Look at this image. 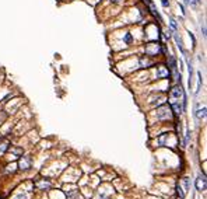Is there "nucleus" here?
<instances>
[{"mask_svg": "<svg viewBox=\"0 0 207 199\" xmlns=\"http://www.w3.org/2000/svg\"><path fill=\"white\" fill-rule=\"evenodd\" d=\"M160 52H164V49H161L158 42H148V44H146V55L157 56Z\"/></svg>", "mask_w": 207, "mask_h": 199, "instance_id": "obj_1", "label": "nucleus"}, {"mask_svg": "<svg viewBox=\"0 0 207 199\" xmlns=\"http://www.w3.org/2000/svg\"><path fill=\"white\" fill-rule=\"evenodd\" d=\"M194 185H196V189L197 191H204L207 188V181H206V177L199 174L196 181H194Z\"/></svg>", "mask_w": 207, "mask_h": 199, "instance_id": "obj_2", "label": "nucleus"}, {"mask_svg": "<svg viewBox=\"0 0 207 199\" xmlns=\"http://www.w3.org/2000/svg\"><path fill=\"white\" fill-rule=\"evenodd\" d=\"M171 109L168 108V107H160L158 108V111H157V115H158V119H169L171 118Z\"/></svg>", "mask_w": 207, "mask_h": 199, "instance_id": "obj_3", "label": "nucleus"}, {"mask_svg": "<svg viewBox=\"0 0 207 199\" xmlns=\"http://www.w3.org/2000/svg\"><path fill=\"white\" fill-rule=\"evenodd\" d=\"M180 97H183V90H182V87L179 84V86H175L172 88V91H171V101H176Z\"/></svg>", "mask_w": 207, "mask_h": 199, "instance_id": "obj_4", "label": "nucleus"}, {"mask_svg": "<svg viewBox=\"0 0 207 199\" xmlns=\"http://www.w3.org/2000/svg\"><path fill=\"white\" fill-rule=\"evenodd\" d=\"M157 77L158 79H164V77H169V70L165 66H158L157 69Z\"/></svg>", "mask_w": 207, "mask_h": 199, "instance_id": "obj_5", "label": "nucleus"}, {"mask_svg": "<svg viewBox=\"0 0 207 199\" xmlns=\"http://www.w3.org/2000/svg\"><path fill=\"white\" fill-rule=\"evenodd\" d=\"M179 186L183 189L185 194H188V191H189V186H190V180H189L188 177H183L182 178V181L179 182Z\"/></svg>", "mask_w": 207, "mask_h": 199, "instance_id": "obj_6", "label": "nucleus"}, {"mask_svg": "<svg viewBox=\"0 0 207 199\" xmlns=\"http://www.w3.org/2000/svg\"><path fill=\"white\" fill-rule=\"evenodd\" d=\"M150 11H151V14L152 16H154V17H155V18H158V21H162V18H161V16H160V13H158V11H157V9L155 7H154V4H152V3H150Z\"/></svg>", "mask_w": 207, "mask_h": 199, "instance_id": "obj_7", "label": "nucleus"}, {"mask_svg": "<svg viewBox=\"0 0 207 199\" xmlns=\"http://www.w3.org/2000/svg\"><path fill=\"white\" fill-rule=\"evenodd\" d=\"M196 116H197L199 119H204V118H206V107L199 108L197 111H196Z\"/></svg>", "mask_w": 207, "mask_h": 199, "instance_id": "obj_8", "label": "nucleus"}, {"mask_svg": "<svg viewBox=\"0 0 207 199\" xmlns=\"http://www.w3.org/2000/svg\"><path fill=\"white\" fill-rule=\"evenodd\" d=\"M20 168H28L29 167V160L28 158H25V157H23L21 158V161H20Z\"/></svg>", "mask_w": 207, "mask_h": 199, "instance_id": "obj_9", "label": "nucleus"}, {"mask_svg": "<svg viewBox=\"0 0 207 199\" xmlns=\"http://www.w3.org/2000/svg\"><path fill=\"white\" fill-rule=\"evenodd\" d=\"M140 65H141V67H148V65H152V62L146 59V58H141L140 59Z\"/></svg>", "mask_w": 207, "mask_h": 199, "instance_id": "obj_10", "label": "nucleus"}, {"mask_svg": "<svg viewBox=\"0 0 207 199\" xmlns=\"http://www.w3.org/2000/svg\"><path fill=\"white\" fill-rule=\"evenodd\" d=\"M176 192H178V196H179V199H185V196H186V194L183 192V189L179 186V184H178V186H176Z\"/></svg>", "mask_w": 207, "mask_h": 199, "instance_id": "obj_11", "label": "nucleus"}, {"mask_svg": "<svg viewBox=\"0 0 207 199\" xmlns=\"http://www.w3.org/2000/svg\"><path fill=\"white\" fill-rule=\"evenodd\" d=\"M202 87V73L197 72V90H196V93H199V88Z\"/></svg>", "mask_w": 207, "mask_h": 199, "instance_id": "obj_12", "label": "nucleus"}, {"mask_svg": "<svg viewBox=\"0 0 207 199\" xmlns=\"http://www.w3.org/2000/svg\"><path fill=\"white\" fill-rule=\"evenodd\" d=\"M169 24H171V27H172V30H174V31H176V28H178V25H176V21H175L174 18H171L169 20Z\"/></svg>", "mask_w": 207, "mask_h": 199, "instance_id": "obj_13", "label": "nucleus"}, {"mask_svg": "<svg viewBox=\"0 0 207 199\" xmlns=\"http://www.w3.org/2000/svg\"><path fill=\"white\" fill-rule=\"evenodd\" d=\"M124 41H126V44H130V41H132V35H130L129 33L124 35Z\"/></svg>", "mask_w": 207, "mask_h": 199, "instance_id": "obj_14", "label": "nucleus"}, {"mask_svg": "<svg viewBox=\"0 0 207 199\" xmlns=\"http://www.w3.org/2000/svg\"><path fill=\"white\" fill-rule=\"evenodd\" d=\"M161 3L164 7H168V6H169V1H168V0H161Z\"/></svg>", "mask_w": 207, "mask_h": 199, "instance_id": "obj_15", "label": "nucleus"}, {"mask_svg": "<svg viewBox=\"0 0 207 199\" xmlns=\"http://www.w3.org/2000/svg\"><path fill=\"white\" fill-rule=\"evenodd\" d=\"M144 1H146L147 4H150V3H151V0H144Z\"/></svg>", "mask_w": 207, "mask_h": 199, "instance_id": "obj_16", "label": "nucleus"}, {"mask_svg": "<svg viewBox=\"0 0 207 199\" xmlns=\"http://www.w3.org/2000/svg\"><path fill=\"white\" fill-rule=\"evenodd\" d=\"M113 1H119V0H113Z\"/></svg>", "mask_w": 207, "mask_h": 199, "instance_id": "obj_17", "label": "nucleus"}]
</instances>
